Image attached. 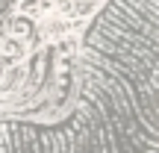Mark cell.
<instances>
[{
  "label": "cell",
  "mask_w": 159,
  "mask_h": 153,
  "mask_svg": "<svg viewBox=\"0 0 159 153\" xmlns=\"http://www.w3.org/2000/svg\"><path fill=\"white\" fill-rule=\"evenodd\" d=\"M6 35H12V38H21V41H30L33 38V33H35V24H33V18L30 15H6Z\"/></svg>",
  "instance_id": "cell-1"
}]
</instances>
